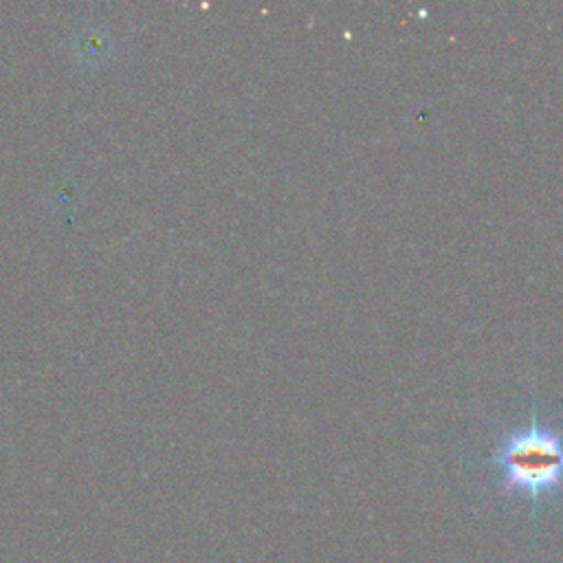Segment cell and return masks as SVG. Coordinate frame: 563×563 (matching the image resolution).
Returning a JSON list of instances; mask_svg holds the SVG:
<instances>
[{
	"mask_svg": "<svg viewBox=\"0 0 563 563\" xmlns=\"http://www.w3.org/2000/svg\"><path fill=\"white\" fill-rule=\"evenodd\" d=\"M484 462L497 468L506 495L530 504L534 519L541 501L563 490V431L541 424L532 405L530 422L504 433Z\"/></svg>",
	"mask_w": 563,
	"mask_h": 563,
	"instance_id": "obj_1",
	"label": "cell"
}]
</instances>
